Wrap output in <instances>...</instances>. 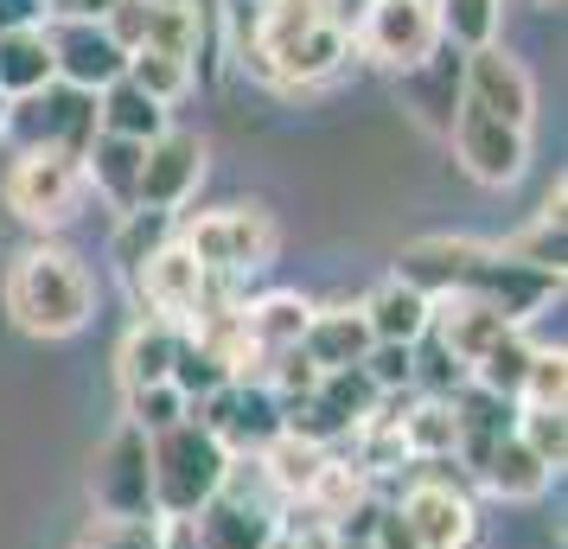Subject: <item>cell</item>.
I'll list each match as a JSON object with an SVG mask.
<instances>
[{
    "label": "cell",
    "mask_w": 568,
    "mask_h": 549,
    "mask_svg": "<svg viewBox=\"0 0 568 549\" xmlns=\"http://www.w3.org/2000/svg\"><path fill=\"white\" fill-rule=\"evenodd\" d=\"M338 549H371V543H345V537H338Z\"/></svg>",
    "instance_id": "f907efd6"
},
{
    "label": "cell",
    "mask_w": 568,
    "mask_h": 549,
    "mask_svg": "<svg viewBox=\"0 0 568 549\" xmlns=\"http://www.w3.org/2000/svg\"><path fill=\"white\" fill-rule=\"evenodd\" d=\"M530 7H562V0H530Z\"/></svg>",
    "instance_id": "816d5d0a"
},
{
    "label": "cell",
    "mask_w": 568,
    "mask_h": 549,
    "mask_svg": "<svg viewBox=\"0 0 568 549\" xmlns=\"http://www.w3.org/2000/svg\"><path fill=\"white\" fill-rule=\"evenodd\" d=\"M185 7H192V78L217 83L224 58H231V39H224L231 7H224V0H185Z\"/></svg>",
    "instance_id": "d6a6232c"
},
{
    "label": "cell",
    "mask_w": 568,
    "mask_h": 549,
    "mask_svg": "<svg viewBox=\"0 0 568 549\" xmlns=\"http://www.w3.org/2000/svg\"><path fill=\"white\" fill-rule=\"evenodd\" d=\"M345 45L371 58L377 71H415L428 52H440V13L435 0H364L358 27L345 32Z\"/></svg>",
    "instance_id": "277c9868"
},
{
    "label": "cell",
    "mask_w": 568,
    "mask_h": 549,
    "mask_svg": "<svg viewBox=\"0 0 568 549\" xmlns=\"http://www.w3.org/2000/svg\"><path fill=\"white\" fill-rule=\"evenodd\" d=\"M511 435L530 447L549 472H562V460H568V421H562V409H517Z\"/></svg>",
    "instance_id": "f35d334b"
},
{
    "label": "cell",
    "mask_w": 568,
    "mask_h": 549,
    "mask_svg": "<svg viewBox=\"0 0 568 549\" xmlns=\"http://www.w3.org/2000/svg\"><path fill=\"white\" fill-rule=\"evenodd\" d=\"M250 45H275V39H294L307 27H333L338 20V0H256L250 13Z\"/></svg>",
    "instance_id": "4dcf8cb0"
},
{
    "label": "cell",
    "mask_w": 568,
    "mask_h": 549,
    "mask_svg": "<svg viewBox=\"0 0 568 549\" xmlns=\"http://www.w3.org/2000/svg\"><path fill=\"white\" fill-rule=\"evenodd\" d=\"M154 549H199V537H192V518H160Z\"/></svg>",
    "instance_id": "c3c4849f"
},
{
    "label": "cell",
    "mask_w": 568,
    "mask_h": 549,
    "mask_svg": "<svg viewBox=\"0 0 568 549\" xmlns=\"http://www.w3.org/2000/svg\"><path fill=\"white\" fill-rule=\"evenodd\" d=\"M364 326H371V345H415L428 333V314H435V301L422 288H409L403 275H384L371 301H358Z\"/></svg>",
    "instance_id": "ffe728a7"
},
{
    "label": "cell",
    "mask_w": 568,
    "mask_h": 549,
    "mask_svg": "<svg viewBox=\"0 0 568 549\" xmlns=\"http://www.w3.org/2000/svg\"><path fill=\"white\" fill-rule=\"evenodd\" d=\"M364 377L377 384V390H409V345H371L364 352Z\"/></svg>",
    "instance_id": "7bdbcfd3"
},
{
    "label": "cell",
    "mask_w": 568,
    "mask_h": 549,
    "mask_svg": "<svg viewBox=\"0 0 568 549\" xmlns=\"http://www.w3.org/2000/svg\"><path fill=\"white\" fill-rule=\"evenodd\" d=\"M45 83H58L45 27L7 32V39H0V96H7V103H20V96H39Z\"/></svg>",
    "instance_id": "f1b7e54d"
},
{
    "label": "cell",
    "mask_w": 568,
    "mask_h": 549,
    "mask_svg": "<svg viewBox=\"0 0 568 549\" xmlns=\"http://www.w3.org/2000/svg\"><path fill=\"white\" fill-rule=\"evenodd\" d=\"M160 518H97L83 549H154Z\"/></svg>",
    "instance_id": "60d3db41"
},
{
    "label": "cell",
    "mask_w": 568,
    "mask_h": 549,
    "mask_svg": "<svg viewBox=\"0 0 568 549\" xmlns=\"http://www.w3.org/2000/svg\"><path fill=\"white\" fill-rule=\"evenodd\" d=\"M122 396H129V403H122V409H129V428H141L148 441L166 435V428H180V421L192 416V403H185L173 384H141V390H122Z\"/></svg>",
    "instance_id": "8d00e7d4"
},
{
    "label": "cell",
    "mask_w": 568,
    "mask_h": 549,
    "mask_svg": "<svg viewBox=\"0 0 568 549\" xmlns=\"http://www.w3.org/2000/svg\"><path fill=\"white\" fill-rule=\"evenodd\" d=\"M262 460V479H268V492L282 498V505H294V498L307 492L313 479H320V467L333 460V447H320V441H301V435H275V441L256 454Z\"/></svg>",
    "instance_id": "484cf974"
},
{
    "label": "cell",
    "mask_w": 568,
    "mask_h": 549,
    "mask_svg": "<svg viewBox=\"0 0 568 549\" xmlns=\"http://www.w3.org/2000/svg\"><path fill=\"white\" fill-rule=\"evenodd\" d=\"M83 160L58 154V148H20V160L7 166V185H0V199L7 211L32 224V231H58V224H71L83 205Z\"/></svg>",
    "instance_id": "5b68a950"
},
{
    "label": "cell",
    "mask_w": 568,
    "mask_h": 549,
    "mask_svg": "<svg viewBox=\"0 0 568 549\" xmlns=\"http://www.w3.org/2000/svg\"><path fill=\"white\" fill-rule=\"evenodd\" d=\"M45 45H52L58 83H71L83 96H103L109 83L129 71V52L97 20H45Z\"/></svg>",
    "instance_id": "7c38bea8"
},
{
    "label": "cell",
    "mask_w": 568,
    "mask_h": 549,
    "mask_svg": "<svg viewBox=\"0 0 568 549\" xmlns=\"http://www.w3.org/2000/svg\"><path fill=\"white\" fill-rule=\"evenodd\" d=\"M141 154L148 141H122V134H97L83 154V185H97L115 211H134V185H141Z\"/></svg>",
    "instance_id": "cb8c5ba5"
},
{
    "label": "cell",
    "mask_w": 568,
    "mask_h": 549,
    "mask_svg": "<svg viewBox=\"0 0 568 549\" xmlns=\"http://www.w3.org/2000/svg\"><path fill=\"white\" fill-rule=\"evenodd\" d=\"M435 13H440V39L454 52L498 45V0H435Z\"/></svg>",
    "instance_id": "836d02e7"
},
{
    "label": "cell",
    "mask_w": 568,
    "mask_h": 549,
    "mask_svg": "<svg viewBox=\"0 0 568 549\" xmlns=\"http://www.w3.org/2000/svg\"><path fill=\"white\" fill-rule=\"evenodd\" d=\"M313 319V301L301 294H262V301H243V333L256 345L262 358H275V352H294L301 333H307Z\"/></svg>",
    "instance_id": "d4e9b609"
},
{
    "label": "cell",
    "mask_w": 568,
    "mask_h": 549,
    "mask_svg": "<svg viewBox=\"0 0 568 549\" xmlns=\"http://www.w3.org/2000/svg\"><path fill=\"white\" fill-rule=\"evenodd\" d=\"M192 537H199V549H275L282 543V511L256 505V498L217 492L211 505L192 511Z\"/></svg>",
    "instance_id": "e0dca14e"
},
{
    "label": "cell",
    "mask_w": 568,
    "mask_h": 549,
    "mask_svg": "<svg viewBox=\"0 0 568 549\" xmlns=\"http://www.w3.org/2000/svg\"><path fill=\"white\" fill-rule=\"evenodd\" d=\"M173 236H180V217H173V211H141V205L122 211V224H115V236H109V262H115V275L134 282L141 262H154Z\"/></svg>",
    "instance_id": "4316f807"
},
{
    "label": "cell",
    "mask_w": 568,
    "mask_h": 549,
    "mask_svg": "<svg viewBox=\"0 0 568 549\" xmlns=\"http://www.w3.org/2000/svg\"><path fill=\"white\" fill-rule=\"evenodd\" d=\"M236 58L250 78L275 83V90H313L352 58V45H345V20H333V27H307L294 39H275V45H243Z\"/></svg>",
    "instance_id": "52a82bcc"
},
{
    "label": "cell",
    "mask_w": 568,
    "mask_h": 549,
    "mask_svg": "<svg viewBox=\"0 0 568 549\" xmlns=\"http://www.w3.org/2000/svg\"><path fill=\"white\" fill-rule=\"evenodd\" d=\"M180 243L199 256L205 275H224V282H243V275H262L275 250H282V231L262 205H224L180 224Z\"/></svg>",
    "instance_id": "3957f363"
},
{
    "label": "cell",
    "mask_w": 568,
    "mask_h": 549,
    "mask_svg": "<svg viewBox=\"0 0 568 549\" xmlns=\"http://www.w3.org/2000/svg\"><path fill=\"white\" fill-rule=\"evenodd\" d=\"M473 479H479L491 498H505V505H530V498L549 492V479H556V472L542 467V460L517 441V435H505V441H498L486 460L473 467Z\"/></svg>",
    "instance_id": "7402d4cb"
},
{
    "label": "cell",
    "mask_w": 568,
    "mask_h": 549,
    "mask_svg": "<svg viewBox=\"0 0 568 549\" xmlns=\"http://www.w3.org/2000/svg\"><path fill=\"white\" fill-rule=\"evenodd\" d=\"M486 256L491 243H479V236H415L403 250V262H396V275L409 288H422L428 301H440V294H466V282L479 275Z\"/></svg>",
    "instance_id": "2e32d148"
},
{
    "label": "cell",
    "mask_w": 568,
    "mask_h": 549,
    "mask_svg": "<svg viewBox=\"0 0 568 549\" xmlns=\"http://www.w3.org/2000/svg\"><path fill=\"white\" fill-rule=\"evenodd\" d=\"M148 27H154V7H141V0H115L103 13V32L122 52H141V45H148Z\"/></svg>",
    "instance_id": "b9f144b4"
},
{
    "label": "cell",
    "mask_w": 568,
    "mask_h": 549,
    "mask_svg": "<svg viewBox=\"0 0 568 549\" xmlns=\"http://www.w3.org/2000/svg\"><path fill=\"white\" fill-rule=\"evenodd\" d=\"M282 549H338V530L333 523H313L301 511H287L282 505Z\"/></svg>",
    "instance_id": "ee69618b"
},
{
    "label": "cell",
    "mask_w": 568,
    "mask_h": 549,
    "mask_svg": "<svg viewBox=\"0 0 568 549\" xmlns=\"http://www.w3.org/2000/svg\"><path fill=\"white\" fill-rule=\"evenodd\" d=\"M460 103L486 109V115L530 134V122H537V83H530V71L505 45H479V52H460Z\"/></svg>",
    "instance_id": "30bf717a"
},
{
    "label": "cell",
    "mask_w": 568,
    "mask_h": 549,
    "mask_svg": "<svg viewBox=\"0 0 568 549\" xmlns=\"http://www.w3.org/2000/svg\"><path fill=\"white\" fill-rule=\"evenodd\" d=\"M173 122H166V103H154L148 90H134L129 78H115L97 96V134H122V141H154V134H166Z\"/></svg>",
    "instance_id": "83f0119b"
},
{
    "label": "cell",
    "mask_w": 568,
    "mask_h": 549,
    "mask_svg": "<svg viewBox=\"0 0 568 549\" xmlns=\"http://www.w3.org/2000/svg\"><path fill=\"white\" fill-rule=\"evenodd\" d=\"M505 262H517V268H537V275H556L562 282V224H549V217H530L517 236H505V243H491Z\"/></svg>",
    "instance_id": "e575fe53"
},
{
    "label": "cell",
    "mask_w": 568,
    "mask_h": 549,
    "mask_svg": "<svg viewBox=\"0 0 568 549\" xmlns=\"http://www.w3.org/2000/svg\"><path fill=\"white\" fill-rule=\"evenodd\" d=\"M78 549H83V543H78Z\"/></svg>",
    "instance_id": "db71d44e"
},
{
    "label": "cell",
    "mask_w": 568,
    "mask_h": 549,
    "mask_svg": "<svg viewBox=\"0 0 568 549\" xmlns=\"http://www.w3.org/2000/svg\"><path fill=\"white\" fill-rule=\"evenodd\" d=\"M371 549H415V530L403 523L396 505H377V523H371Z\"/></svg>",
    "instance_id": "f6af8a7d"
},
{
    "label": "cell",
    "mask_w": 568,
    "mask_h": 549,
    "mask_svg": "<svg viewBox=\"0 0 568 549\" xmlns=\"http://www.w3.org/2000/svg\"><path fill=\"white\" fill-rule=\"evenodd\" d=\"M115 0H45V20H97L103 27V13Z\"/></svg>",
    "instance_id": "7dc6e473"
},
{
    "label": "cell",
    "mask_w": 568,
    "mask_h": 549,
    "mask_svg": "<svg viewBox=\"0 0 568 549\" xmlns=\"http://www.w3.org/2000/svg\"><path fill=\"white\" fill-rule=\"evenodd\" d=\"M7 314L32 339H71L97 314V282H90V268L71 250L32 243L7 268Z\"/></svg>",
    "instance_id": "6da1fadb"
},
{
    "label": "cell",
    "mask_w": 568,
    "mask_h": 549,
    "mask_svg": "<svg viewBox=\"0 0 568 549\" xmlns=\"http://www.w3.org/2000/svg\"><path fill=\"white\" fill-rule=\"evenodd\" d=\"M428 333H435V339L447 345V352H454L466 370H473V365L491 352V345L511 333V319L498 314L491 301H479V294H440L435 314H428Z\"/></svg>",
    "instance_id": "ac0fdd59"
},
{
    "label": "cell",
    "mask_w": 568,
    "mask_h": 549,
    "mask_svg": "<svg viewBox=\"0 0 568 549\" xmlns=\"http://www.w3.org/2000/svg\"><path fill=\"white\" fill-rule=\"evenodd\" d=\"M173 345H180V326H166V319H141L129 339H122V358H115L122 390L166 384V370H173Z\"/></svg>",
    "instance_id": "f546056e"
},
{
    "label": "cell",
    "mask_w": 568,
    "mask_h": 549,
    "mask_svg": "<svg viewBox=\"0 0 568 549\" xmlns=\"http://www.w3.org/2000/svg\"><path fill=\"white\" fill-rule=\"evenodd\" d=\"M27 27H45V0H0V39Z\"/></svg>",
    "instance_id": "bcb514c9"
},
{
    "label": "cell",
    "mask_w": 568,
    "mask_h": 549,
    "mask_svg": "<svg viewBox=\"0 0 568 549\" xmlns=\"http://www.w3.org/2000/svg\"><path fill=\"white\" fill-rule=\"evenodd\" d=\"M90 498L103 518H154V472H148V435L141 428H115L97 447V467H90Z\"/></svg>",
    "instance_id": "ba28073f"
},
{
    "label": "cell",
    "mask_w": 568,
    "mask_h": 549,
    "mask_svg": "<svg viewBox=\"0 0 568 549\" xmlns=\"http://www.w3.org/2000/svg\"><path fill=\"white\" fill-rule=\"evenodd\" d=\"M568 403V358L562 345H537V358L517 384V409H562Z\"/></svg>",
    "instance_id": "74e56055"
},
{
    "label": "cell",
    "mask_w": 568,
    "mask_h": 549,
    "mask_svg": "<svg viewBox=\"0 0 568 549\" xmlns=\"http://www.w3.org/2000/svg\"><path fill=\"white\" fill-rule=\"evenodd\" d=\"M192 421H205L211 435L224 441V454H262L282 435V403L262 384H224L205 403H192Z\"/></svg>",
    "instance_id": "8fae6325"
},
{
    "label": "cell",
    "mask_w": 568,
    "mask_h": 549,
    "mask_svg": "<svg viewBox=\"0 0 568 549\" xmlns=\"http://www.w3.org/2000/svg\"><path fill=\"white\" fill-rule=\"evenodd\" d=\"M122 78H129L134 90H148L154 103H180L185 90H192V64L160 58V52H129V71H122Z\"/></svg>",
    "instance_id": "ab89813d"
},
{
    "label": "cell",
    "mask_w": 568,
    "mask_h": 549,
    "mask_svg": "<svg viewBox=\"0 0 568 549\" xmlns=\"http://www.w3.org/2000/svg\"><path fill=\"white\" fill-rule=\"evenodd\" d=\"M530 358H537V345L524 339V326H511V333L491 345L479 365H473V384H479V390H491V396H505V403H517V384H524Z\"/></svg>",
    "instance_id": "1f68e13d"
},
{
    "label": "cell",
    "mask_w": 568,
    "mask_h": 549,
    "mask_svg": "<svg viewBox=\"0 0 568 549\" xmlns=\"http://www.w3.org/2000/svg\"><path fill=\"white\" fill-rule=\"evenodd\" d=\"M141 7H173V0H141Z\"/></svg>",
    "instance_id": "f5cc1de1"
},
{
    "label": "cell",
    "mask_w": 568,
    "mask_h": 549,
    "mask_svg": "<svg viewBox=\"0 0 568 549\" xmlns=\"http://www.w3.org/2000/svg\"><path fill=\"white\" fill-rule=\"evenodd\" d=\"M13 109H27V148H58L83 160L97 141V96H83L71 83H45L39 96H20Z\"/></svg>",
    "instance_id": "5bb4252c"
},
{
    "label": "cell",
    "mask_w": 568,
    "mask_h": 549,
    "mask_svg": "<svg viewBox=\"0 0 568 549\" xmlns=\"http://www.w3.org/2000/svg\"><path fill=\"white\" fill-rule=\"evenodd\" d=\"M205 180V141L185 129H166L148 141L141 154V185H134V205L141 211H180L192 199V185Z\"/></svg>",
    "instance_id": "4fadbf2b"
},
{
    "label": "cell",
    "mask_w": 568,
    "mask_h": 549,
    "mask_svg": "<svg viewBox=\"0 0 568 549\" xmlns=\"http://www.w3.org/2000/svg\"><path fill=\"white\" fill-rule=\"evenodd\" d=\"M409 467H422V479L403 486L396 511L415 530V549H473L479 511H473L460 479H447V467H460V460H409Z\"/></svg>",
    "instance_id": "8992f818"
},
{
    "label": "cell",
    "mask_w": 568,
    "mask_h": 549,
    "mask_svg": "<svg viewBox=\"0 0 568 549\" xmlns=\"http://www.w3.org/2000/svg\"><path fill=\"white\" fill-rule=\"evenodd\" d=\"M403 96L435 134H447L454 109H460V52H428L415 71H403Z\"/></svg>",
    "instance_id": "603a6c76"
},
{
    "label": "cell",
    "mask_w": 568,
    "mask_h": 549,
    "mask_svg": "<svg viewBox=\"0 0 568 549\" xmlns=\"http://www.w3.org/2000/svg\"><path fill=\"white\" fill-rule=\"evenodd\" d=\"M166 384H173V390H180L185 403H205L211 390H224V384H231V370L217 365V358H211L205 345L192 339V333H180V345H173V370H166Z\"/></svg>",
    "instance_id": "d590c367"
},
{
    "label": "cell",
    "mask_w": 568,
    "mask_h": 549,
    "mask_svg": "<svg viewBox=\"0 0 568 549\" xmlns=\"http://www.w3.org/2000/svg\"><path fill=\"white\" fill-rule=\"evenodd\" d=\"M447 141H454L460 173L479 185H511L524 173V160H530V134L511 129V122H498V115H486V109H473V103L454 109Z\"/></svg>",
    "instance_id": "9c48e42d"
},
{
    "label": "cell",
    "mask_w": 568,
    "mask_h": 549,
    "mask_svg": "<svg viewBox=\"0 0 568 549\" xmlns=\"http://www.w3.org/2000/svg\"><path fill=\"white\" fill-rule=\"evenodd\" d=\"M13 129V103H7V96H0V134Z\"/></svg>",
    "instance_id": "681fc988"
},
{
    "label": "cell",
    "mask_w": 568,
    "mask_h": 549,
    "mask_svg": "<svg viewBox=\"0 0 568 549\" xmlns=\"http://www.w3.org/2000/svg\"><path fill=\"white\" fill-rule=\"evenodd\" d=\"M148 472H154V518H192L199 505H211L224 492L231 454H224V441L205 421L185 416L180 428L148 441Z\"/></svg>",
    "instance_id": "7a4b0ae2"
},
{
    "label": "cell",
    "mask_w": 568,
    "mask_h": 549,
    "mask_svg": "<svg viewBox=\"0 0 568 549\" xmlns=\"http://www.w3.org/2000/svg\"><path fill=\"white\" fill-rule=\"evenodd\" d=\"M301 352H307L313 370L364 365V352H371V326H364L358 307H313L307 333H301Z\"/></svg>",
    "instance_id": "44dd1931"
},
{
    "label": "cell",
    "mask_w": 568,
    "mask_h": 549,
    "mask_svg": "<svg viewBox=\"0 0 568 549\" xmlns=\"http://www.w3.org/2000/svg\"><path fill=\"white\" fill-rule=\"evenodd\" d=\"M447 409H454V460H460V467H479L491 447L511 435V421H517V403L479 390V384L454 390V396H447Z\"/></svg>",
    "instance_id": "d6986e66"
},
{
    "label": "cell",
    "mask_w": 568,
    "mask_h": 549,
    "mask_svg": "<svg viewBox=\"0 0 568 549\" xmlns=\"http://www.w3.org/2000/svg\"><path fill=\"white\" fill-rule=\"evenodd\" d=\"M129 288H134V301L148 307V319H166V326L185 333V319L199 314V294H205V268H199V256L173 236L154 262H141V275H134Z\"/></svg>",
    "instance_id": "9a60e30c"
}]
</instances>
